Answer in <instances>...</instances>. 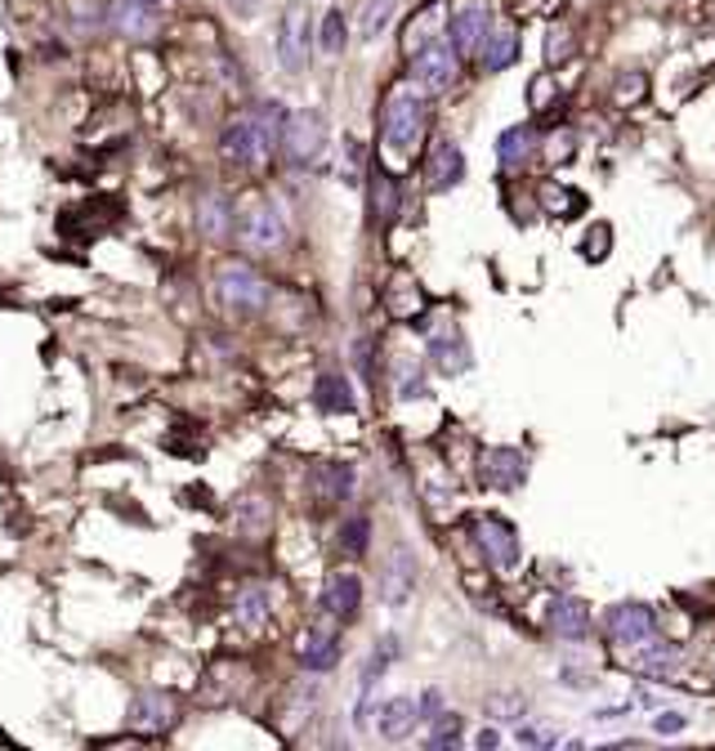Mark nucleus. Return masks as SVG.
<instances>
[{
  "label": "nucleus",
  "instance_id": "obj_1",
  "mask_svg": "<svg viewBox=\"0 0 715 751\" xmlns=\"http://www.w3.org/2000/svg\"><path fill=\"white\" fill-rule=\"evenodd\" d=\"M429 108H425V90H394L385 99V121H380V139H385L390 153H412L425 134Z\"/></svg>",
  "mask_w": 715,
  "mask_h": 751
},
{
  "label": "nucleus",
  "instance_id": "obj_2",
  "mask_svg": "<svg viewBox=\"0 0 715 751\" xmlns=\"http://www.w3.org/2000/svg\"><path fill=\"white\" fill-rule=\"evenodd\" d=\"M456 72H461V55L452 50L448 36H429L425 45H416L412 55V76L425 94H443L456 85Z\"/></svg>",
  "mask_w": 715,
  "mask_h": 751
},
{
  "label": "nucleus",
  "instance_id": "obj_3",
  "mask_svg": "<svg viewBox=\"0 0 715 751\" xmlns=\"http://www.w3.org/2000/svg\"><path fill=\"white\" fill-rule=\"evenodd\" d=\"M309 45H313V23H309V5H286L277 19V63L282 72L300 76L309 68Z\"/></svg>",
  "mask_w": 715,
  "mask_h": 751
},
{
  "label": "nucleus",
  "instance_id": "obj_4",
  "mask_svg": "<svg viewBox=\"0 0 715 751\" xmlns=\"http://www.w3.org/2000/svg\"><path fill=\"white\" fill-rule=\"evenodd\" d=\"M215 291L228 309L237 313H260L269 305V282L251 269V264H224L219 269V282H215Z\"/></svg>",
  "mask_w": 715,
  "mask_h": 751
},
{
  "label": "nucleus",
  "instance_id": "obj_5",
  "mask_svg": "<svg viewBox=\"0 0 715 751\" xmlns=\"http://www.w3.org/2000/svg\"><path fill=\"white\" fill-rule=\"evenodd\" d=\"M326 144V117L318 108H305V112H291L286 117V134H282V148L291 162L309 166Z\"/></svg>",
  "mask_w": 715,
  "mask_h": 751
},
{
  "label": "nucleus",
  "instance_id": "obj_6",
  "mask_svg": "<svg viewBox=\"0 0 715 751\" xmlns=\"http://www.w3.org/2000/svg\"><path fill=\"white\" fill-rule=\"evenodd\" d=\"M219 153H224V162H233V166H260V162H269V148H264V134H260L255 112H251V117H233V121L224 126Z\"/></svg>",
  "mask_w": 715,
  "mask_h": 751
},
{
  "label": "nucleus",
  "instance_id": "obj_7",
  "mask_svg": "<svg viewBox=\"0 0 715 751\" xmlns=\"http://www.w3.org/2000/svg\"><path fill=\"white\" fill-rule=\"evenodd\" d=\"M175 720H179V712H175V702L166 698V693H139L134 702H130V712H126V729L130 734H139V738H162L166 729H175Z\"/></svg>",
  "mask_w": 715,
  "mask_h": 751
},
{
  "label": "nucleus",
  "instance_id": "obj_8",
  "mask_svg": "<svg viewBox=\"0 0 715 751\" xmlns=\"http://www.w3.org/2000/svg\"><path fill=\"white\" fill-rule=\"evenodd\" d=\"M488 32H492V23H488V5H484V0H465V5L448 19V40H452V50H456L461 59L479 55L484 40H488Z\"/></svg>",
  "mask_w": 715,
  "mask_h": 751
},
{
  "label": "nucleus",
  "instance_id": "obj_9",
  "mask_svg": "<svg viewBox=\"0 0 715 751\" xmlns=\"http://www.w3.org/2000/svg\"><path fill=\"white\" fill-rule=\"evenodd\" d=\"M474 537H479V546H484V555H488V563L492 569H501V573H510V569H519V537H514V528L501 520V514H479L474 520Z\"/></svg>",
  "mask_w": 715,
  "mask_h": 751
},
{
  "label": "nucleus",
  "instance_id": "obj_10",
  "mask_svg": "<svg viewBox=\"0 0 715 751\" xmlns=\"http://www.w3.org/2000/svg\"><path fill=\"white\" fill-rule=\"evenodd\" d=\"M604 631H608L612 644H622V648L653 644V613L644 604H612L608 618H604Z\"/></svg>",
  "mask_w": 715,
  "mask_h": 751
},
{
  "label": "nucleus",
  "instance_id": "obj_11",
  "mask_svg": "<svg viewBox=\"0 0 715 751\" xmlns=\"http://www.w3.org/2000/svg\"><path fill=\"white\" fill-rule=\"evenodd\" d=\"M242 238H247L251 251H277L286 242V219H282V211L273 202H255L247 211V219H242Z\"/></svg>",
  "mask_w": 715,
  "mask_h": 751
},
{
  "label": "nucleus",
  "instance_id": "obj_12",
  "mask_svg": "<svg viewBox=\"0 0 715 751\" xmlns=\"http://www.w3.org/2000/svg\"><path fill=\"white\" fill-rule=\"evenodd\" d=\"M465 179V153L448 139H439L434 148H429V162H425V188L429 193H448Z\"/></svg>",
  "mask_w": 715,
  "mask_h": 751
},
{
  "label": "nucleus",
  "instance_id": "obj_13",
  "mask_svg": "<svg viewBox=\"0 0 715 751\" xmlns=\"http://www.w3.org/2000/svg\"><path fill=\"white\" fill-rule=\"evenodd\" d=\"M484 479H488V488L514 492L523 479H528V461H523L519 448H492V452L484 456Z\"/></svg>",
  "mask_w": 715,
  "mask_h": 751
},
{
  "label": "nucleus",
  "instance_id": "obj_14",
  "mask_svg": "<svg viewBox=\"0 0 715 751\" xmlns=\"http://www.w3.org/2000/svg\"><path fill=\"white\" fill-rule=\"evenodd\" d=\"M358 608H362V582L354 573H336L322 591V613L336 622H349V618H358Z\"/></svg>",
  "mask_w": 715,
  "mask_h": 751
},
{
  "label": "nucleus",
  "instance_id": "obj_15",
  "mask_svg": "<svg viewBox=\"0 0 715 751\" xmlns=\"http://www.w3.org/2000/svg\"><path fill=\"white\" fill-rule=\"evenodd\" d=\"M157 10L153 5H143V0H112V10H108V23L112 32H121L126 40H148L157 32Z\"/></svg>",
  "mask_w": 715,
  "mask_h": 751
},
{
  "label": "nucleus",
  "instance_id": "obj_16",
  "mask_svg": "<svg viewBox=\"0 0 715 751\" xmlns=\"http://www.w3.org/2000/svg\"><path fill=\"white\" fill-rule=\"evenodd\" d=\"M300 663H305V671H331L341 663V640H336V631L331 627H313L309 635H305V648H300Z\"/></svg>",
  "mask_w": 715,
  "mask_h": 751
},
{
  "label": "nucleus",
  "instance_id": "obj_17",
  "mask_svg": "<svg viewBox=\"0 0 715 751\" xmlns=\"http://www.w3.org/2000/svg\"><path fill=\"white\" fill-rule=\"evenodd\" d=\"M313 403L326 416H345V412H354V390H349V381L341 371H322L318 385H313Z\"/></svg>",
  "mask_w": 715,
  "mask_h": 751
},
{
  "label": "nucleus",
  "instance_id": "obj_18",
  "mask_svg": "<svg viewBox=\"0 0 715 751\" xmlns=\"http://www.w3.org/2000/svg\"><path fill=\"white\" fill-rule=\"evenodd\" d=\"M198 228L206 233L211 242L233 238V202H228L224 193H206V198L198 202Z\"/></svg>",
  "mask_w": 715,
  "mask_h": 751
},
{
  "label": "nucleus",
  "instance_id": "obj_19",
  "mask_svg": "<svg viewBox=\"0 0 715 751\" xmlns=\"http://www.w3.org/2000/svg\"><path fill=\"white\" fill-rule=\"evenodd\" d=\"M550 627H555V635H563V640H586L591 635V613H586V604L582 599H555L550 604Z\"/></svg>",
  "mask_w": 715,
  "mask_h": 751
},
{
  "label": "nucleus",
  "instance_id": "obj_20",
  "mask_svg": "<svg viewBox=\"0 0 715 751\" xmlns=\"http://www.w3.org/2000/svg\"><path fill=\"white\" fill-rule=\"evenodd\" d=\"M313 488L322 501H349L354 497V469L341 465V461H322L313 469Z\"/></svg>",
  "mask_w": 715,
  "mask_h": 751
},
{
  "label": "nucleus",
  "instance_id": "obj_21",
  "mask_svg": "<svg viewBox=\"0 0 715 751\" xmlns=\"http://www.w3.org/2000/svg\"><path fill=\"white\" fill-rule=\"evenodd\" d=\"M514 59H519V27H492L488 32V40H484V68L488 72H505V68H514Z\"/></svg>",
  "mask_w": 715,
  "mask_h": 751
},
{
  "label": "nucleus",
  "instance_id": "obj_22",
  "mask_svg": "<svg viewBox=\"0 0 715 751\" xmlns=\"http://www.w3.org/2000/svg\"><path fill=\"white\" fill-rule=\"evenodd\" d=\"M416 720H420V712H416L412 698H390L385 707H380V734H385L390 742H403L416 729Z\"/></svg>",
  "mask_w": 715,
  "mask_h": 751
},
{
  "label": "nucleus",
  "instance_id": "obj_23",
  "mask_svg": "<svg viewBox=\"0 0 715 751\" xmlns=\"http://www.w3.org/2000/svg\"><path fill=\"white\" fill-rule=\"evenodd\" d=\"M345 45H349V23H345V14H341V10H326L322 23H318V50H322L326 59H341Z\"/></svg>",
  "mask_w": 715,
  "mask_h": 751
},
{
  "label": "nucleus",
  "instance_id": "obj_24",
  "mask_svg": "<svg viewBox=\"0 0 715 751\" xmlns=\"http://www.w3.org/2000/svg\"><path fill=\"white\" fill-rule=\"evenodd\" d=\"M528 148H533V130L528 126H510L501 139H497V162L505 170H519L523 162H528Z\"/></svg>",
  "mask_w": 715,
  "mask_h": 751
},
{
  "label": "nucleus",
  "instance_id": "obj_25",
  "mask_svg": "<svg viewBox=\"0 0 715 751\" xmlns=\"http://www.w3.org/2000/svg\"><path fill=\"white\" fill-rule=\"evenodd\" d=\"M233 613H237V622H242L247 631H260L269 622V591L264 586H247L242 595H237Z\"/></svg>",
  "mask_w": 715,
  "mask_h": 751
},
{
  "label": "nucleus",
  "instance_id": "obj_26",
  "mask_svg": "<svg viewBox=\"0 0 715 751\" xmlns=\"http://www.w3.org/2000/svg\"><path fill=\"white\" fill-rule=\"evenodd\" d=\"M394 14H398V0H367L362 14H358V36L362 40H376L380 32H390Z\"/></svg>",
  "mask_w": 715,
  "mask_h": 751
},
{
  "label": "nucleus",
  "instance_id": "obj_27",
  "mask_svg": "<svg viewBox=\"0 0 715 751\" xmlns=\"http://www.w3.org/2000/svg\"><path fill=\"white\" fill-rule=\"evenodd\" d=\"M412 595V555L398 550L394 563L385 569V604H403Z\"/></svg>",
  "mask_w": 715,
  "mask_h": 751
},
{
  "label": "nucleus",
  "instance_id": "obj_28",
  "mask_svg": "<svg viewBox=\"0 0 715 751\" xmlns=\"http://www.w3.org/2000/svg\"><path fill=\"white\" fill-rule=\"evenodd\" d=\"M233 520H237V533L260 537V533L269 528V501H260V497H242V501H237V510H233Z\"/></svg>",
  "mask_w": 715,
  "mask_h": 751
},
{
  "label": "nucleus",
  "instance_id": "obj_29",
  "mask_svg": "<svg viewBox=\"0 0 715 751\" xmlns=\"http://www.w3.org/2000/svg\"><path fill=\"white\" fill-rule=\"evenodd\" d=\"M631 667H635V671H644V676H666V671H671V648L653 644V648L644 653V644H640V653L631 657Z\"/></svg>",
  "mask_w": 715,
  "mask_h": 751
},
{
  "label": "nucleus",
  "instance_id": "obj_30",
  "mask_svg": "<svg viewBox=\"0 0 715 751\" xmlns=\"http://www.w3.org/2000/svg\"><path fill=\"white\" fill-rule=\"evenodd\" d=\"M429 354H434V362H439V367H461V362H469L465 341H456V336H439L434 345H429Z\"/></svg>",
  "mask_w": 715,
  "mask_h": 751
},
{
  "label": "nucleus",
  "instance_id": "obj_31",
  "mask_svg": "<svg viewBox=\"0 0 715 751\" xmlns=\"http://www.w3.org/2000/svg\"><path fill=\"white\" fill-rule=\"evenodd\" d=\"M367 537H371V524L362 520V514H354V520L341 528V550L345 555H362L367 550Z\"/></svg>",
  "mask_w": 715,
  "mask_h": 751
},
{
  "label": "nucleus",
  "instance_id": "obj_32",
  "mask_svg": "<svg viewBox=\"0 0 715 751\" xmlns=\"http://www.w3.org/2000/svg\"><path fill=\"white\" fill-rule=\"evenodd\" d=\"M465 738H461V720L456 716H439V725L429 729V738H425V747H461Z\"/></svg>",
  "mask_w": 715,
  "mask_h": 751
},
{
  "label": "nucleus",
  "instance_id": "obj_33",
  "mask_svg": "<svg viewBox=\"0 0 715 751\" xmlns=\"http://www.w3.org/2000/svg\"><path fill=\"white\" fill-rule=\"evenodd\" d=\"M528 712V702H523L519 693H497V698H488V716H497V720H514V716H523Z\"/></svg>",
  "mask_w": 715,
  "mask_h": 751
},
{
  "label": "nucleus",
  "instance_id": "obj_34",
  "mask_svg": "<svg viewBox=\"0 0 715 751\" xmlns=\"http://www.w3.org/2000/svg\"><path fill=\"white\" fill-rule=\"evenodd\" d=\"M514 742H519V747H559L563 738H555V729H546V725H541V729H537V725H523V729L514 734Z\"/></svg>",
  "mask_w": 715,
  "mask_h": 751
},
{
  "label": "nucleus",
  "instance_id": "obj_35",
  "mask_svg": "<svg viewBox=\"0 0 715 751\" xmlns=\"http://www.w3.org/2000/svg\"><path fill=\"white\" fill-rule=\"evenodd\" d=\"M371 193H376L380 219H390V215H394V206H398V198H394V183H390L385 175H376V188H371Z\"/></svg>",
  "mask_w": 715,
  "mask_h": 751
},
{
  "label": "nucleus",
  "instance_id": "obj_36",
  "mask_svg": "<svg viewBox=\"0 0 715 751\" xmlns=\"http://www.w3.org/2000/svg\"><path fill=\"white\" fill-rule=\"evenodd\" d=\"M546 63H550V68L568 63V32H563V27H555L550 40H546Z\"/></svg>",
  "mask_w": 715,
  "mask_h": 751
},
{
  "label": "nucleus",
  "instance_id": "obj_37",
  "mask_svg": "<svg viewBox=\"0 0 715 751\" xmlns=\"http://www.w3.org/2000/svg\"><path fill=\"white\" fill-rule=\"evenodd\" d=\"M354 362H358V371H362V381L376 385V358H371V341H367V336L354 345Z\"/></svg>",
  "mask_w": 715,
  "mask_h": 751
},
{
  "label": "nucleus",
  "instance_id": "obj_38",
  "mask_svg": "<svg viewBox=\"0 0 715 751\" xmlns=\"http://www.w3.org/2000/svg\"><path fill=\"white\" fill-rule=\"evenodd\" d=\"M416 712L429 720V716H443V693L439 689H425L420 693V702H416Z\"/></svg>",
  "mask_w": 715,
  "mask_h": 751
},
{
  "label": "nucleus",
  "instance_id": "obj_39",
  "mask_svg": "<svg viewBox=\"0 0 715 751\" xmlns=\"http://www.w3.org/2000/svg\"><path fill=\"white\" fill-rule=\"evenodd\" d=\"M398 394H403V398H416V394H425V381H420V371H416V367H403Z\"/></svg>",
  "mask_w": 715,
  "mask_h": 751
},
{
  "label": "nucleus",
  "instance_id": "obj_40",
  "mask_svg": "<svg viewBox=\"0 0 715 751\" xmlns=\"http://www.w3.org/2000/svg\"><path fill=\"white\" fill-rule=\"evenodd\" d=\"M644 90V76H622V85H617V104H635Z\"/></svg>",
  "mask_w": 715,
  "mask_h": 751
},
{
  "label": "nucleus",
  "instance_id": "obj_41",
  "mask_svg": "<svg viewBox=\"0 0 715 751\" xmlns=\"http://www.w3.org/2000/svg\"><path fill=\"white\" fill-rule=\"evenodd\" d=\"M228 10H233L237 19H255V10H260V0H228Z\"/></svg>",
  "mask_w": 715,
  "mask_h": 751
},
{
  "label": "nucleus",
  "instance_id": "obj_42",
  "mask_svg": "<svg viewBox=\"0 0 715 751\" xmlns=\"http://www.w3.org/2000/svg\"><path fill=\"white\" fill-rule=\"evenodd\" d=\"M676 729H684V716H662L657 720V734H676Z\"/></svg>",
  "mask_w": 715,
  "mask_h": 751
},
{
  "label": "nucleus",
  "instance_id": "obj_43",
  "mask_svg": "<svg viewBox=\"0 0 715 751\" xmlns=\"http://www.w3.org/2000/svg\"><path fill=\"white\" fill-rule=\"evenodd\" d=\"M497 742H501L497 729H484V734H479V747H497Z\"/></svg>",
  "mask_w": 715,
  "mask_h": 751
},
{
  "label": "nucleus",
  "instance_id": "obj_44",
  "mask_svg": "<svg viewBox=\"0 0 715 751\" xmlns=\"http://www.w3.org/2000/svg\"><path fill=\"white\" fill-rule=\"evenodd\" d=\"M143 5H153V10H157V5H166V0H143Z\"/></svg>",
  "mask_w": 715,
  "mask_h": 751
}]
</instances>
